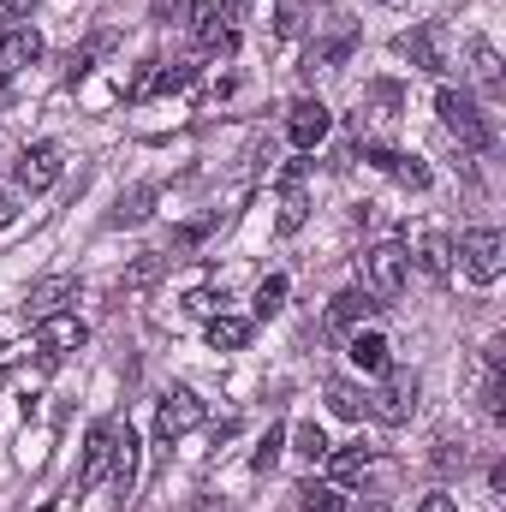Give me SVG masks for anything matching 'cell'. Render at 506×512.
Here are the masks:
<instances>
[{
    "instance_id": "3957f363",
    "label": "cell",
    "mask_w": 506,
    "mask_h": 512,
    "mask_svg": "<svg viewBox=\"0 0 506 512\" xmlns=\"http://www.w3.org/2000/svg\"><path fill=\"white\" fill-rule=\"evenodd\" d=\"M405 274H411V256H405V245H370V251L358 256V286L376 298V304H393L399 292H405Z\"/></svg>"
},
{
    "instance_id": "f546056e",
    "label": "cell",
    "mask_w": 506,
    "mask_h": 512,
    "mask_svg": "<svg viewBox=\"0 0 506 512\" xmlns=\"http://www.w3.org/2000/svg\"><path fill=\"white\" fill-rule=\"evenodd\" d=\"M280 447H286V429H280V423H268V435H262V447L251 453V471H274V459H280Z\"/></svg>"
},
{
    "instance_id": "f35d334b",
    "label": "cell",
    "mask_w": 506,
    "mask_h": 512,
    "mask_svg": "<svg viewBox=\"0 0 506 512\" xmlns=\"http://www.w3.org/2000/svg\"><path fill=\"white\" fill-rule=\"evenodd\" d=\"M42 512H54V507H42Z\"/></svg>"
},
{
    "instance_id": "e575fe53",
    "label": "cell",
    "mask_w": 506,
    "mask_h": 512,
    "mask_svg": "<svg viewBox=\"0 0 506 512\" xmlns=\"http://www.w3.org/2000/svg\"><path fill=\"white\" fill-rule=\"evenodd\" d=\"M0 108H6V72H0Z\"/></svg>"
},
{
    "instance_id": "7c38bea8",
    "label": "cell",
    "mask_w": 506,
    "mask_h": 512,
    "mask_svg": "<svg viewBox=\"0 0 506 512\" xmlns=\"http://www.w3.org/2000/svg\"><path fill=\"white\" fill-rule=\"evenodd\" d=\"M36 60H42V36L30 24H0V72L12 78V72H24Z\"/></svg>"
},
{
    "instance_id": "7402d4cb",
    "label": "cell",
    "mask_w": 506,
    "mask_h": 512,
    "mask_svg": "<svg viewBox=\"0 0 506 512\" xmlns=\"http://www.w3.org/2000/svg\"><path fill=\"white\" fill-rule=\"evenodd\" d=\"M209 346H215V352H245V346H251V322H245V316H227V310L209 316Z\"/></svg>"
},
{
    "instance_id": "8d00e7d4",
    "label": "cell",
    "mask_w": 506,
    "mask_h": 512,
    "mask_svg": "<svg viewBox=\"0 0 506 512\" xmlns=\"http://www.w3.org/2000/svg\"><path fill=\"white\" fill-rule=\"evenodd\" d=\"M370 512H387V507H370Z\"/></svg>"
},
{
    "instance_id": "ac0fdd59",
    "label": "cell",
    "mask_w": 506,
    "mask_h": 512,
    "mask_svg": "<svg viewBox=\"0 0 506 512\" xmlns=\"http://www.w3.org/2000/svg\"><path fill=\"white\" fill-rule=\"evenodd\" d=\"M417 72H447V60H441V42H435V24H417V30H405L399 42H393Z\"/></svg>"
},
{
    "instance_id": "f1b7e54d",
    "label": "cell",
    "mask_w": 506,
    "mask_h": 512,
    "mask_svg": "<svg viewBox=\"0 0 506 512\" xmlns=\"http://www.w3.org/2000/svg\"><path fill=\"white\" fill-rule=\"evenodd\" d=\"M280 304H286V274H268V280L256 286V298H251L256 322H268V316H280Z\"/></svg>"
},
{
    "instance_id": "83f0119b",
    "label": "cell",
    "mask_w": 506,
    "mask_h": 512,
    "mask_svg": "<svg viewBox=\"0 0 506 512\" xmlns=\"http://www.w3.org/2000/svg\"><path fill=\"white\" fill-rule=\"evenodd\" d=\"M292 453H298V459H310V465H322L334 447H328V435H322L316 423H298V429H292Z\"/></svg>"
},
{
    "instance_id": "4dcf8cb0",
    "label": "cell",
    "mask_w": 506,
    "mask_h": 512,
    "mask_svg": "<svg viewBox=\"0 0 506 512\" xmlns=\"http://www.w3.org/2000/svg\"><path fill=\"white\" fill-rule=\"evenodd\" d=\"M185 310H191V316H203V322H209V316H221V310H227V298H221V292H209V286H203V292H191V298H185Z\"/></svg>"
},
{
    "instance_id": "4fadbf2b",
    "label": "cell",
    "mask_w": 506,
    "mask_h": 512,
    "mask_svg": "<svg viewBox=\"0 0 506 512\" xmlns=\"http://www.w3.org/2000/svg\"><path fill=\"white\" fill-rule=\"evenodd\" d=\"M66 298H78V280H72V274H48V280H36V286L24 292V316L42 322V316H54Z\"/></svg>"
},
{
    "instance_id": "8fae6325",
    "label": "cell",
    "mask_w": 506,
    "mask_h": 512,
    "mask_svg": "<svg viewBox=\"0 0 506 512\" xmlns=\"http://www.w3.org/2000/svg\"><path fill=\"white\" fill-rule=\"evenodd\" d=\"M364 161L381 167V173H393L405 191H429V167H423L417 155H399V149H387V143H364Z\"/></svg>"
},
{
    "instance_id": "836d02e7",
    "label": "cell",
    "mask_w": 506,
    "mask_h": 512,
    "mask_svg": "<svg viewBox=\"0 0 506 512\" xmlns=\"http://www.w3.org/2000/svg\"><path fill=\"white\" fill-rule=\"evenodd\" d=\"M417 512H459V507H453V495H423V507Z\"/></svg>"
},
{
    "instance_id": "8992f818",
    "label": "cell",
    "mask_w": 506,
    "mask_h": 512,
    "mask_svg": "<svg viewBox=\"0 0 506 512\" xmlns=\"http://www.w3.org/2000/svg\"><path fill=\"white\" fill-rule=\"evenodd\" d=\"M453 256H465V274L477 280V286H495L501 280V268H506V239L495 233V227H471L465 239H459V251Z\"/></svg>"
},
{
    "instance_id": "52a82bcc",
    "label": "cell",
    "mask_w": 506,
    "mask_h": 512,
    "mask_svg": "<svg viewBox=\"0 0 506 512\" xmlns=\"http://www.w3.org/2000/svg\"><path fill=\"white\" fill-rule=\"evenodd\" d=\"M60 143H24L18 149V161H12V179H18V191H30V197H42L54 179H60Z\"/></svg>"
},
{
    "instance_id": "30bf717a",
    "label": "cell",
    "mask_w": 506,
    "mask_h": 512,
    "mask_svg": "<svg viewBox=\"0 0 506 512\" xmlns=\"http://www.w3.org/2000/svg\"><path fill=\"white\" fill-rule=\"evenodd\" d=\"M114 471V423H90L84 435V465H78V489H102V477Z\"/></svg>"
},
{
    "instance_id": "44dd1931",
    "label": "cell",
    "mask_w": 506,
    "mask_h": 512,
    "mask_svg": "<svg viewBox=\"0 0 506 512\" xmlns=\"http://www.w3.org/2000/svg\"><path fill=\"white\" fill-rule=\"evenodd\" d=\"M161 274H167V256H161V251H143V256H137V262L126 268V274H120V298H137V292H149Z\"/></svg>"
},
{
    "instance_id": "d6a6232c",
    "label": "cell",
    "mask_w": 506,
    "mask_h": 512,
    "mask_svg": "<svg viewBox=\"0 0 506 512\" xmlns=\"http://www.w3.org/2000/svg\"><path fill=\"white\" fill-rule=\"evenodd\" d=\"M18 215H24V209H18V197H12V191H0V233H6Z\"/></svg>"
},
{
    "instance_id": "5bb4252c",
    "label": "cell",
    "mask_w": 506,
    "mask_h": 512,
    "mask_svg": "<svg viewBox=\"0 0 506 512\" xmlns=\"http://www.w3.org/2000/svg\"><path fill=\"white\" fill-rule=\"evenodd\" d=\"M304 221H310V197H304V167L292 161L286 179H280V221H274V227H280V233H298Z\"/></svg>"
},
{
    "instance_id": "d590c367",
    "label": "cell",
    "mask_w": 506,
    "mask_h": 512,
    "mask_svg": "<svg viewBox=\"0 0 506 512\" xmlns=\"http://www.w3.org/2000/svg\"><path fill=\"white\" fill-rule=\"evenodd\" d=\"M376 6H405V0H376Z\"/></svg>"
},
{
    "instance_id": "1f68e13d",
    "label": "cell",
    "mask_w": 506,
    "mask_h": 512,
    "mask_svg": "<svg viewBox=\"0 0 506 512\" xmlns=\"http://www.w3.org/2000/svg\"><path fill=\"white\" fill-rule=\"evenodd\" d=\"M36 12V0H0V24H24Z\"/></svg>"
},
{
    "instance_id": "9a60e30c",
    "label": "cell",
    "mask_w": 506,
    "mask_h": 512,
    "mask_svg": "<svg viewBox=\"0 0 506 512\" xmlns=\"http://www.w3.org/2000/svg\"><path fill=\"white\" fill-rule=\"evenodd\" d=\"M36 340H42V346H48V352L60 358V352H78V346L90 340V328H84L78 316H66V310H54V316H42V322H36Z\"/></svg>"
},
{
    "instance_id": "484cf974",
    "label": "cell",
    "mask_w": 506,
    "mask_h": 512,
    "mask_svg": "<svg viewBox=\"0 0 506 512\" xmlns=\"http://www.w3.org/2000/svg\"><path fill=\"white\" fill-rule=\"evenodd\" d=\"M322 393H328V411H334V417H346V423H364V393H358L352 382H340V376H334Z\"/></svg>"
},
{
    "instance_id": "e0dca14e",
    "label": "cell",
    "mask_w": 506,
    "mask_h": 512,
    "mask_svg": "<svg viewBox=\"0 0 506 512\" xmlns=\"http://www.w3.org/2000/svg\"><path fill=\"white\" fill-rule=\"evenodd\" d=\"M399 102H405V90L399 84H370V120H358V131H364V143H376V131H393V120H399Z\"/></svg>"
},
{
    "instance_id": "9c48e42d",
    "label": "cell",
    "mask_w": 506,
    "mask_h": 512,
    "mask_svg": "<svg viewBox=\"0 0 506 512\" xmlns=\"http://www.w3.org/2000/svg\"><path fill=\"white\" fill-rule=\"evenodd\" d=\"M405 256H411L429 280H447V274H453V233H447V227H417L411 245H405Z\"/></svg>"
},
{
    "instance_id": "ba28073f",
    "label": "cell",
    "mask_w": 506,
    "mask_h": 512,
    "mask_svg": "<svg viewBox=\"0 0 506 512\" xmlns=\"http://www.w3.org/2000/svg\"><path fill=\"white\" fill-rule=\"evenodd\" d=\"M328 131H334L328 102H316V96H298V102L286 108V137H292V149H316Z\"/></svg>"
},
{
    "instance_id": "ffe728a7",
    "label": "cell",
    "mask_w": 506,
    "mask_h": 512,
    "mask_svg": "<svg viewBox=\"0 0 506 512\" xmlns=\"http://www.w3.org/2000/svg\"><path fill=\"white\" fill-rule=\"evenodd\" d=\"M114 483H120V495L137 489V429L131 423H114Z\"/></svg>"
},
{
    "instance_id": "4316f807",
    "label": "cell",
    "mask_w": 506,
    "mask_h": 512,
    "mask_svg": "<svg viewBox=\"0 0 506 512\" xmlns=\"http://www.w3.org/2000/svg\"><path fill=\"white\" fill-rule=\"evenodd\" d=\"M298 512H346V495L334 483H304L298 489Z\"/></svg>"
},
{
    "instance_id": "277c9868",
    "label": "cell",
    "mask_w": 506,
    "mask_h": 512,
    "mask_svg": "<svg viewBox=\"0 0 506 512\" xmlns=\"http://www.w3.org/2000/svg\"><path fill=\"white\" fill-rule=\"evenodd\" d=\"M191 42L203 54H215V60H227L239 48V30H233V18H227L221 0H191Z\"/></svg>"
},
{
    "instance_id": "6da1fadb",
    "label": "cell",
    "mask_w": 506,
    "mask_h": 512,
    "mask_svg": "<svg viewBox=\"0 0 506 512\" xmlns=\"http://www.w3.org/2000/svg\"><path fill=\"white\" fill-rule=\"evenodd\" d=\"M435 114H441V126L447 137L459 143V149H471V155H483L489 143H495V126H489V114L465 96V90H453V84H441L435 90Z\"/></svg>"
},
{
    "instance_id": "d4e9b609",
    "label": "cell",
    "mask_w": 506,
    "mask_h": 512,
    "mask_svg": "<svg viewBox=\"0 0 506 512\" xmlns=\"http://www.w3.org/2000/svg\"><path fill=\"white\" fill-rule=\"evenodd\" d=\"M387 352H393V346H387L381 334H364V328L352 334V364H358V370H370V376H381V370H387Z\"/></svg>"
},
{
    "instance_id": "5b68a950",
    "label": "cell",
    "mask_w": 506,
    "mask_h": 512,
    "mask_svg": "<svg viewBox=\"0 0 506 512\" xmlns=\"http://www.w3.org/2000/svg\"><path fill=\"white\" fill-rule=\"evenodd\" d=\"M197 423H203V399H197L191 387H167L161 405H155V441L173 447V441H185Z\"/></svg>"
},
{
    "instance_id": "2e32d148",
    "label": "cell",
    "mask_w": 506,
    "mask_h": 512,
    "mask_svg": "<svg viewBox=\"0 0 506 512\" xmlns=\"http://www.w3.org/2000/svg\"><path fill=\"white\" fill-rule=\"evenodd\" d=\"M376 310H381V304L370 298V292H364V286H346V292H340V298L328 304V322H334L340 334H358V328H364V322H370Z\"/></svg>"
},
{
    "instance_id": "603a6c76",
    "label": "cell",
    "mask_w": 506,
    "mask_h": 512,
    "mask_svg": "<svg viewBox=\"0 0 506 512\" xmlns=\"http://www.w3.org/2000/svg\"><path fill=\"white\" fill-rule=\"evenodd\" d=\"M155 185H137V191H126L120 203H114V215H108V227H137V221H149L155 215Z\"/></svg>"
},
{
    "instance_id": "d6986e66",
    "label": "cell",
    "mask_w": 506,
    "mask_h": 512,
    "mask_svg": "<svg viewBox=\"0 0 506 512\" xmlns=\"http://www.w3.org/2000/svg\"><path fill=\"white\" fill-rule=\"evenodd\" d=\"M370 465H376V453H370L364 441H358V447H340V453H328V483L346 489V483H358Z\"/></svg>"
},
{
    "instance_id": "cb8c5ba5",
    "label": "cell",
    "mask_w": 506,
    "mask_h": 512,
    "mask_svg": "<svg viewBox=\"0 0 506 512\" xmlns=\"http://www.w3.org/2000/svg\"><path fill=\"white\" fill-rule=\"evenodd\" d=\"M471 78H477V84H483L489 96H501V90H506V78H501V54H495V42H483V36L471 42Z\"/></svg>"
},
{
    "instance_id": "7a4b0ae2",
    "label": "cell",
    "mask_w": 506,
    "mask_h": 512,
    "mask_svg": "<svg viewBox=\"0 0 506 512\" xmlns=\"http://www.w3.org/2000/svg\"><path fill=\"white\" fill-rule=\"evenodd\" d=\"M417 393H423V382H417V370H381V387L376 393H364V417H376V423H387V429H399V423H411L417 417Z\"/></svg>"
},
{
    "instance_id": "74e56055",
    "label": "cell",
    "mask_w": 506,
    "mask_h": 512,
    "mask_svg": "<svg viewBox=\"0 0 506 512\" xmlns=\"http://www.w3.org/2000/svg\"><path fill=\"white\" fill-rule=\"evenodd\" d=\"M0 352H6V340H0Z\"/></svg>"
}]
</instances>
